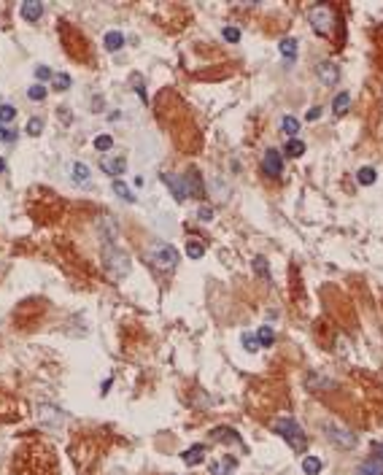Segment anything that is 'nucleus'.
<instances>
[{"label":"nucleus","instance_id":"obj_20","mask_svg":"<svg viewBox=\"0 0 383 475\" xmlns=\"http://www.w3.org/2000/svg\"><path fill=\"white\" fill-rule=\"evenodd\" d=\"M321 467H324V462H321L319 457H305L302 459V473L305 475H319Z\"/></svg>","mask_w":383,"mask_h":475},{"label":"nucleus","instance_id":"obj_16","mask_svg":"<svg viewBox=\"0 0 383 475\" xmlns=\"http://www.w3.org/2000/svg\"><path fill=\"white\" fill-rule=\"evenodd\" d=\"M38 419L46 421V424H51V427H57L59 421H62V413L57 411V408H49V405H43L41 411H38Z\"/></svg>","mask_w":383,"mask_h":475},{"label":"nucleus","instance_id":"obj_35","mask_svg":"<svg viewBox=\"0 0 383 475\" xmlns=\"http://www.w3.org/2000/svg\"><path fill=\"white\" fill-rule=\"evenodd\" d=\"M316 384H321V386H327V389H332V381H327V378L316 376V373H313V376H308V386H310V389H313Z\"/></svg>","mask_w":383,"mask_h":475},{"label":"nucleus","instance_id":"obj_31","mask_svg":"<svg viewBox=\"0 0 383 475\" xmlns=\"http://www.w3.org/2000/svg\"><path fill=\"white\" fill-rule=\"evenodd\" d=\"M243 346H246V351H256L259 349V338L251 335V332H243Z\"/></svg>","mask_w":383,"mask_h":475},{"label":"nucleus","instance_id":"obj_41","mask_svg":"<svg viewBox=\"0 0 383 475\" xmlns=\"http://www.w3.org/2000/svg\"><path fill=\"white\" fill-rule=\"evenodd\" d=\"M3 170H5V159L0 157V173H3Z\"/></svg>","mask_w":383,"mask_h":475},{"label":"nucleus","instance_id":"obj_19","mask_svg":"<svg viewBox=\"0 0 383 475\" xmlns=\"http://www.w3.org/2000/svg\"><path fill=\"white\" fill-rule=\"evenodd\" d=\"M281 130H283V135H289V138H297V132H300V122H297V116H283V122H281Z\"/></svg>","mask_w":383,"mask_h":475},{"label":"nucleus","instance_id":"obj_18","mask_svg":"<svg viewBox=\"0 0 383 475\" xmlns=\"http://www.w3.org/2000/svg\"><path fill=\"white\" fill-rule=\"evenodd\" d=\"M278 49H281V54H283L286 62L297 59V41H294V38H283V41L278 43Z\"/></svg>","mask_w":383,"mask_h":475},{"label":"nucleus","instance_id":"obj_23","mask_svg":"<svg viewBox=\"0 0 383 475\" xmlns=\"http://www.w3.org/2000/svg\"><path fill=\"white\" fill-rule=\"evenodd\" d=\"M254 273H256L262 281H270V267H267V259H265V257H254Z\"/></svg>","mask_w":383,"mask_h":475},{"label":"nucleus","instance_id":"obj_22","mask_svg":"<svg viewBox=\"0 0 383 475\" xmlns=\"http://www.w3.org/2000/svg\"><path fill=\"white\" fill-rule=\"evenodd\" d=\"M375 170L373 168H359V173H356V181H359L362 186H373L375 184Z\"/></svg>","mask_w":383,"mask_h":475},{"label":"nucleus","instance_id":"obj_25","mask_svg":"<svg viewBox=\"0 0 383 475\" xmlns=\"http://www.w3.org/2000/svg\"><path fill=\"white\" fill-rule=\"evenodd\" d=\"M114 192H116L119 197H124V200H127V203H135V195H133V189H130V186L124 184V181H119V178L114 181Z\"/></svg>","mask_w":383,"mask_h":475},{"label":"nucleus","instance_id":"obj_42","mask_svg":"<svg viewBox=\"0 0 383 475\" xmlns=\"http://www.w3.org/2000/svg\"><path fill=\"white\" fill-rule=\"evenodd\" d=\"M378 451H381V457H383V443H381V446H378Z\"/></svg>","mask_w":383,"mask_h":475},{"label":"nucleus","instance_id":"obj_21","mask_svg":"<svg viewBox=\"0 0 383 475\" xmlns=\"http://www.w3.org/2000/svg\"><path fill=\"white\" fill-rule=\"evenodd\" d=\"M348 105H351V95H348V92H340V95L332 100V111L338 113V116L348 111Z\"/></svg>","mask_w":383,"mask_h":475},{"label":"nucleus","instance_id":"obj_33","mask_svg":"<svg viewBox=\"0 0 383 475\" xmlns=\"http://www.w3.org/2000/svg\"><path fill=\"white\" fill-rule=\"evenodd\" d=\"M54 86H57V89H70V76H68V73H57V76H54Z\"/></svg>","mask_w":383,"mask_h":475},{"label":"nucleus","instance_id":"obj_26","mask_svg":"<svg viewBox=\"0 0 383 475\" xmlns=\"http://www.w3.org/2000/svg\"><path fill=\"white\" fill-rule=\"evenodd\" d=\"M256 338H259V346H273V340H275V332H273V327L265 324L259 332H256Z\"/></svg>","mask_w":383,"mask_h":475},{"label":"nucleus","instance_id":"obj_24","mask_svg":"<svg viewBox=\"0 0 383 475\" xmlns=\"http://www.w3.org/2000/svg\"><path fill=\"white\" fill-rule=\"evenodd\" d=\"M302 154H305V143H302L300 138H294V140H289L286 143V157H302Z\"/></svg>","mask_w":383,"mask_h":475},{"label":"nucleus","instance_id":"obj_13","mask_svg":"<svg viewBox=\"0 0 383 475\" xmlns=\"http://www.w3.org/2000/svg\"><path fill=\"white\" fill-rule=\"evenodd\" d=\"M362 475H383V457H367L362 462Z\"/></svg>","mask_w":383,"mask_h":475},{"label":"nucleus","instance_id":"obj_40","mask_svg":"<svg viewBox=\"0 0 383 475\" xmlns=\"http://www.w3.org/2000/svg\"><path fill=\"white\" fill-rule=\"evenodd\" d=\"M305 119H308V122H316V119H321V108H319V105H313V108L305 113Z\"/></svg>","mask_w":383,"mask_h":475},{"label":"nucleus","instance_id":"obj_14","mask_svg":"<svg viewBox=\"0 0 383 475\" xmlns=\"http://www.w3.org/2000/svg\"><path fill=\"white\" fill-rule=\"evenodd\" d=\"M103 46L108 51H119L124 46V35L119 30H111V32H105V38H103Z\"/></svg>","mask_w":383,"mask_h":475},{"label":"nucleus","instance_id":"obj_39","mask_svg":"<svg viewBox=\"0 0 383 475\" xmlns=\"http://www.w3.org/2000/svg\"><path fill=\"white\" fill-rule=\"evenodd\" d=\"M35 78H41V81H46V78H51V70L46 68V65H38V68H35Z\"/></svg>","mask_w":383,"mask_h":475},{"label":"nucleus","instance_id":"obj_11","mask_svg":"<svg viewBox=\"0 0 383 475\" xmlns=\"http://www.w3.org/2000/svg\"><path fill=\"white\" fill-rule=\"evenodd\" d=\"M22 19H27V22H38L43 14V3H38V0H24L22 3Z\"/></svg>","mask_w":383,"mask_h":475},{"label":"nucleus","instance_id":"obj_37","mask_svg":"<svg viewBox=\"0 0 383 475\" xmlns=\"http://www.w3.org/2000/svg\"><path fill=\"white\" fill-rule=\"evenodd\" d=\"M0 140H3V143H14V140H16V132H14V130H5V127L0 124Z\"/></svg>","mask_w":383,"mask_h":475},{"label":"nucleus","instance_id":"obj_29","mask_svg":"<svg viewBox=\"0 0 383 475\" xmlns=\"http://www.w3.org/2000/svg\"><path fill=\"white\" fill-rule=\"evenodd\" d=\"M95 149L97 151H111V149H114V138H111V135H97L95 138Z\"/></svg>","mask_w":383,"mask_h":475},{"label":"nucleus","instance_id":"obj_34","mask_svg":"<svg viewBox=\"0 0 383 475\" xmlns=\"http://www.w3.org/2000/svg\"><path fill=\"white\" fill-rule=\"evenodd\" d=\"M27 97H30V100H43V97H46V86H41V84H38V86H30V89H27Z\"/></svg>","mask_w":383,"mask_h":475},{"label":"nucleus","instance_id":"obj_17","mask_svg":"<svg viewBox=\"0 0 383 475\" xmlns=\"http://www.w3.org/2000/svg\"><path fill=\"white\" fill-rule=\"evenodd\" d=\"M232 470H235V462L232 459L210 462V475H232Z\"/></svg>","mask_w":383,"mask_h":475},{"label":"nucleus","instance_id":"obj_5","mask_svg":"<svg viewBox=\"0 0 383 475\" xmlns=\"http://www.w3.org/2000/svg\"><path fill=\"white\" fill-rule=\"evenodd\" d=\"M327 438L340 448H354L356 446V435L348 432L346 427H340V424H327Z\"/></svg>","mask_w":383,"mask_h":475},{"label":"nucleus","instance_id":"obj_32","mask_svg":"<svg viewBox=\"0 0 383 475\" xmlns=\"http://www.w3.org/2000/svg\"><path fill=\"white\" fill-rule=\"evenodd\" d=\"M221 35H224V41H227V43H237V41H240V30H237V27H224Z\"/></svg>","mask_w":383,"mask_h":475},{"label":"nucleus","instance_id":"obj_12","mask_svg":"<svg viewBox=\"0 0 383 475\" xmlns=\"http://www.w3.org/2000/svg\"><path fill=\"white\" fill-rule=\"evenodd\" d=\"M181 459L187 462L189 467H194V465H200L202 459H205V446L202 443H197V446H192V448H187V451L181 454Z\"/></svg>","mask_w":383,"mask_h":475},{"label":"nucleus","instance_id":"obj_1","mask_svg":"<svg viewBox=\"0 0 383 475\" xmlns=\"http://www.w3.org/2000/svg\"><path fill=\"white\" fill-rule=\"evenodd\" d=\"M273 430L278 432L283 440H286L292 451L302 454V451H305V448H308V438H305V432H302V427L297 424L294 419H275Z\"/></svg>","mask_w":383,"mask_h":475},{"label":"nucleus","instance_id":"obj_7","mask_svg":"<svg viewBox=\"0 0 383 475\" xmlns=\"http://www.w3.org/2000/svg\"><path fill=\"white\" fill-rule=\"evenodd\" d=\"M184 186H187V195L189 197H202L205 195V186H202V178L197 170H189L187 176H184Z\"/></svg>","mask_w":383,"mask_h":475},{"label":"nucleus","instance_id":"obj_27","mask_svg":"<svg viewBox=\"0 0 383 475\" xmlns=\"http://www.w3.org/2000/svg\"><path fill=\"white\" fill-rule=\"evenodd\" d=\"M213 438H216V440H227V443H240V440H237V435H235L232 430H227V427L213 430Z\"/></svg>","mask_w":383,"mask_h":475},{"label":"nucleus","instance_id":"obj_4","mask_svg":"<svg viewBox=\"0 0 383 475\" xmlns=\"http://www.w3.org/2000/svg\"><path fill=\"white\" fill-rule=\"evenodd\" d=\"M335 14H332V8L329 5H316L313 11H310V24H313V30L319 32V35H324L329 38L335 32Z\"/></svg>","mask_w":383,"mask_h":475},{"label":"nucleus","instance_id":"obj_2","mask_svg":"<svg viewBox=\"0 0 383 475\" xmlns=\"http://www.w3.org/2000/svg\"><path fill=\"white\" fill-rule=\"evenodd\" d=\"M143 254H146V259L154 267H160V270H173L178 265V251L170 243H165V240H154L151 246H146Z\"/></svg>","mask_w":383,"mask_h":475},{"label":"nucleus","instance_id":"obj_36","mask_svg":"<svg viewBox=\"0 0 383 475\" xmlns=\"http://www.w3.org/2000/svg\"><path fill=\"white\" fill-rule=\"evenodd\" d=\"M41 130H43L41 119H30V122H27V132H30V135H41Z\"/></svg>","mask_w":383,"mask_h":475},{"label":"nucleus","instance_id":"obj_9","mask_svg":"<svg viewBox=\"0 0 383 475\" xmlns=\"http://www.w3.org/2000/svg\"><path fill=\"white\" fill-rule=\"evenodd\" d=\"M338 78H340V70H338V65H335V62L319 65V81L324 86H335V84H338Z\"/></svg>","mask_w":383,"mask_h":475},{"label":"nucleus","instance_id":"obj_28","mask_svg":"<svg viewBox=\"0 0 383 475\" xmlns=\"http://www.w3.org/2000/svg\"><path fill=\"white\" fill-rule=\"evenodd\" d=\"M187 254H189L192 259H202V254H205V246L197 243V240H189V243H187Z\"/></svg>","mask_w":383,"mask_h":475},{"label":"nucleus","instance_id":"obj_8","mask_svg":"<svg viewBox=\"0 0 383 475\" xmlns=\"http://www.w3.org/2000/svg\"><path fill=\"white\" fill-rule=\"evenodd\" d=\"M100 168L108 173V176H122L127 170V159L124 157H100Z\"/></svg>","mask_w":383,"mask_h":475},{"label":"nucleus","instance_id":"obj_30","mask_svg":"<svg viewBox=\"0 0 383 475\" xmlns=\"http://www.w3.org/2000/svg\"><path fill=\"white\" fill-rule=\"evenodd\" d=\"M11 119H16V108L14 105H0V124L11 122Z\"/></svg>","mask_w":383,"mask_h":475},{"label":"nucleus","instance_id":"obj_10","mask_svg":"<svg viewBox=\"0 0 383 475\" xmlns=\"http://www.w3.org/2000/svg\"><path fill=\"white\" fill-rule=\"evenodd\" d=\"M162 181L170 186L176 200H187V186H184V178H178L176 173H162Z\"/></svg>","mask_w":383,"mask_h":475},{"label":"nucleus","instance_id":"obj_15","mask_svg":"<svg viewBox=\"0 0 383 475\" xmlns=\"http://www.w3.org/2000/svg\"><path fill=\"white\" fill-rule=\"evenodd\" d=\"M70 178H73V184H89V168L84 162H73L70 165Z\"/></svg>","mask_w":383,"mask_h":475},{"label":"nucleus","instance_id":"obj_38","mask_svg":"<svg viewBox=\"0 0 383 475\" xmlns=\"http://www.w3.org/2000/svg\"><path fill=\"white\" fill-rule=\"evenodd\" d=\"M197 216H200V222H210V219H213V208H208V205H202V208L197 211Z\"/></svg>","mask_w":383,"mask_h":475},{"label":"nucleus","instance_id":"obj_3","mask_svg":"<svg viewBox=\"0 0 383 475\" xmlns=\"http://www.w3.org/2000/svg\"><path fill=\"white\" fill-rule=\"evenodd\" d=\"M103 265L105 270L111 273L114 278H122L130 273V257L124 249H119L116 243H105L103 246Z\"/></svg>","mask_w":383,"mask_h":475},{"label":"nucleus","instance_id":"obj_6","mask_svg":"<svg viewBox=\"0 0 383 475\" xmlns=\"http://www.w3.org/2000/svg\"><path fill=\"white\" fill-rule=\"evenodd\" d=\"M262 168H265L267 176L278 178L281 173H283V157H281V151L267 149V151H265V157H262Z\"/></svg>","mask_w":383,"mask_h":475}]
</instances>
